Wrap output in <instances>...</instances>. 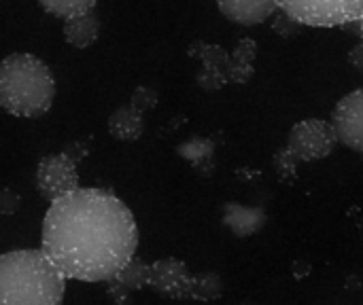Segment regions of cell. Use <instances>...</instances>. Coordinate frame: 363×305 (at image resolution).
I'll use <instances>...</instances> for the list:
<instances>
[{
  "instance_id": "14",
  "label": "cell",
  "mask_w": 363,
  "mask_h": 305,
  "mask_svg": "<svg viewBox=\"0 0 363 305\" xmlns=\"http://www.w3.org/2000/svg\"><path fill=\"white\" fill-rule=\"evenodd\" d=\"M223 223L234 236L247 238V236L257 234L264 227L266 214L259 208H249V206L232 202V204H225L223 208Z\"/></svg>"
},
{
  "instance_id": "13",
  "label": "cell",
  "mask_w": 363,
  "mask_h": 305,
  "mask_svg": "<svg viewBox=\"0 0 363 305\" xmlns=\"http://www.w3.org/2000/svg\"><path fill=\"white\" fill-rule=\"evenodd\" d=\"M100 19L96 15V11H87V13H81V15H72L68 19H64V38L68 45L77 47V49H87L91 47L98 36H100Z\"/></svg>"
},
{
  "instance_id": "7",
  "label": "cell",
  "mask_w": 363,
  "mask_h": 305,
  "mask_svg": "<svg viewBox=\"0 0 363 305\" xmlns=\"http://www.w3.org/2000/svg\"><path fill=\"white\" fill-rule=\"evenodd\" d=\"M79 187L77 159L64 149L62 153H51L40 157L36 166V189L43 200L53 202Z\"/></svg>"
},
{
  "instance_id": "3",
  "label": "cell",
  "mask_w": 363,
  "mask_h": 305,
  "mask_svg": "<svg viewBox=\"0 0 363 305\" xmlns=\"http://www.w3.org/2000/svg\"><path fill=\"white\" fill-rule=\"evenodd\" d=\"M51 68L32 53H11L0 62V108L13 117L38 119L55 100Z\"/></svg>"
},
{
  "instance_id": "2",
  "label": "cell",
  "mask_w": 363,
  "mask_h": 305,
  "mask_svg": "<svg viewBox=\"0 0 363 305\" xmlns=\"http://www.w3.org/2000/svg\"><path fill=\"white\" fill-rule=\"evenodd\" d=\"M64 293L66 276L43 248L0 255V305H57Z\"/></svg>"
},
{
  "instance_id": "16",
  "label": "cell",
  "mask_w": 363,
  "mask_h": 305,
  "mask_svg": "<svg viewBox=\"0 0 363 305\" xmlns=\"http://www.w3.org/2000/svg\"><path fill=\"white\" fill-rule=\"evenodd\" d=\"M221 295H223V282L217 274L204 272L194 276V287H191L194 301H215Z\"/></svg>"
},
{
  "instance_id": "1",
  "label": "cell",
  "mask_w": 363,
  "mask_h": 305,
  "mask_svg": "<svg viewBox=\"0 0 363 305\" xmlns=\"http://www.w3.org/2000/svg\"><path fill=\"white\" fill-rule=\"evenodd\" d=\"M49 204L40 248L66 280L106 282L136 255V219L113 191L77 187Z\"/></svg>"
},
{
  "instance_id": "12",
  "label": "cell",
  "mask_w": 363,
  "mask_h": 305,
  "mask_svg": "<svg viewBox=\"0 0 363 305\" xmlns=\"http://www.w3.org/2000/svg\"><path fill=\"white\" fill-rule=\"evenodd\" d=\"M143 115H145V110L138 104H134L132 100L128 104L115 108L113 115L108 117L111 136L121 142H134V140L143 138V134H145Z\"/></svg>"
},
{
  "instance_id": "11",
  "label": "cell",
  "mask_w": 363,
  "mask_h": 305,
  "mask_svg": "<svg viewBox=\"0 0 363 305\" xmlns=\"http://www.w3.org/2000/svg\"><path fill=\"white\" fill-rule=\"evenodd\" d=\"M225 19L238 25H257L274 15L277 0H215Z\"/></svg>"
},
{
  "instance_id": "18",
  "label": "cell",
  "mask_w": 363,
  "mask_h": 305,
  "mask_svg": "<svg viewBox=\"0 0 363 305\" xmlns=\"http://www.w3.org/2000/svg\"><path fill=\"white\" fill-rule=\"evenodd\" d=\"M349 62H351V66H353L355 70L363 72V42L362 45H357V47L349 53Z\"/></svg>"
},
{
  "instance_id": "4",
  "label": "cell",
  "mask_w": 363,
  "mask_h": 305,
  "mask_svg": "<svg viewBox=\"0 0 363 305\" xmlns=\"http://www.w3.org/2000/svg\"><path fill=\"white\" fill-rule=\"evenodd\" d=\"M189 55L200 59L196 83L204 91H219L230 83L242 85L253 76L257 42L253 38H242L232 51H228L221 45L194 40L189 45Z\"/></svg>"
},
{
  "instance_id": "9",
  "label": "cell",
  "mask_w": 363,
  "mask_h": 305,
  "mask_svg": "<svg viewBox=\"0 0 363 305\" xmlns=\"http://www.w3.org/2000/svg\"><path fill=\"white\" fill-rule=\"evenodd\" d=\"M332 125L336 130L338 144L363 155V89L347 93L336 104Z\"/></svg>"
},
{
  "instance_id": "6",
  "label": "cell",
  "mask_w": 363,
  "mask_h": 305,
  "mask_svg": "<svg viewBox=\"0 0 363 305\" xmlns=\"http://www.w3.org/2000/svg\"><path fill=\"white\" fill-rule=\"evenodd\" d=\"M279 8L296 23L334 28L359 21L363 0H277Z\"/></svg>"
},
{
  "instance_id": "10",
  "label": "cell",
  "mask_w": 363,
  "mask_h": 305,
  "mask_svg": "<svg viewBox=\"0 0 363 305\" xmlns=\"http://www.w3.org/2000/svg\"><path fill=\"white\" fill-rule=\"evenodd\" d=\"M147 282H149V263H145L134 255L113 278L106 280V295L113 304H125L130 295L143 291Z\"/></svg>"
},
{
  "instance_id": "17",
  "label": "cell",
  "mask_w": 363,
  "mask_h": 305,
  "mask_svg": "<svg viewBox=\"0 0 363 305\" xmlns=\"http://www.w3.org/2000/svg\"><path fill=\"white\" fill-rule=\"evenodd\" d=\"M49 15L60 17V19H68L72 15H81L87 13L96 6L98 0H36Z\"/></svg>"
},
{
  "instance_id": "19",
  "label": "cell",
  "mask_w": 363,
  "mask_h": 305,
  "mask_svg": "<svg viewBox=\"0 0 363 305\" xmlns=\"http://www.w3.org/2000/svg\"><path fill=\"white\" fill-rule=\"evenodd\" d=\"M359 23H362V36H363V15H362V19H359Z\"/></svg>"
},
{
  "instance_id": "5",
  "label": "cell",
  "mask_w": 363,
  "mask_h": 305,
  "mask_svg": "<svg viewBox=\"0 0 363 305\" xmlns=\"http://www.w3.org/2000/svg\"><path fill=\"white\" fill-rule=\"evenodd\" d=\"M338 138L332 121L325 119H304L296 123L289 132L287 146L274 155V170L283 183H294L298 176V166L308 161H321L332 155Z\"/></svg>"
},
{
  "instance_id": "8",
  "label": "cell",
  "mask_w": 363,
  "mask_h": 305,
  "mask_svg": "<svg viewBox=\"0 0 363 305\" xmlns=\"http://www.w3.org/2000/svg\"><path fill=\"white\" fill-rule=\"evenodd\" d=\"M157 295L168 297V299H191V287H194V276L187 270V265L174 257L157 259L149 265V282Z\"/></svg>"
},
{
  "instance_id": "15",
  "label": "cell",
  "mask_w": 363,
  "mask_h": 305,
  "mask_svg": "<svg viewBox=\"0 0 363 305\" xmlns=\"http://www.w3.org/2000/svg\"><path fill=\"white\" fill-rule=\"evenodd\" d=\"M179 155L187 159L198 172L208 174L215 161V142L211 138H191L179 146Z\"/></svg>"
}]
</instances>
